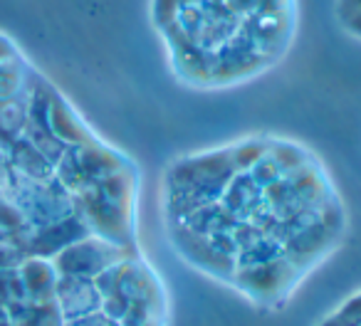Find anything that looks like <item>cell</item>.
I'll use <instances>...</instances> for the list:
<instances>
[{
    "mask_svg": "<svg viewBox=\"0 0 361 326\" xmlns=\"http://www.w3.org/2000/svg\"><path fill=\"white\" fill-rule=\"evenodd\" d=\"M169 242L193 270L277 309L346 237V208L322 158L277 134L176 156L161 181Z\"/></svg>",
    "mask_w": 361,
    "mask_h": 326,
    "instance_id": "obj_1",
    "label": "cell"
},
{
    "mask_svg": "<svg viewBox=\"0 0 361 326\" xmlns=\"http://www.w3.org/2000/svg\"><path fill=\"white\" fill-rule=\"evenodd\" d=\"M317 326H361V289L336 306L329 316H324Z\"/></svg>",
    "mask_w": 361,
    "mask_h": 326,
    "instance_id": "obj_3",
    "label": "cell"
},
{
    "mask_svg": "<svg viewBox=\"0 0 361 326\" xmlns=\"http://www.w3.org/2000/svg\"><path fill=\"white\" fill-rule=\"evenodd\" d=\"M149 23L178 84L233 89L290 55L300 0H149Z\"/></svg>",
    "mask_w": 361,
    "mask_h": 326,
    "instance_id": "obj_2",
    "label": "cell"
}]
</instances>
